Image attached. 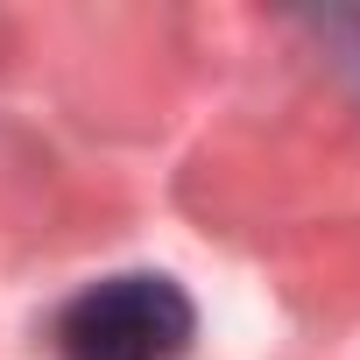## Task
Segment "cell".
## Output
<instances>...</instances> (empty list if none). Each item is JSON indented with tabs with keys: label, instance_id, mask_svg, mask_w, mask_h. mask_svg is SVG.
Instances as JSON below:
<instances>
[{
	"label": "cell",
	"instance_id": "6da1fadb",
	"mask_svg": "<svg viewBox=\"0 0 360 360\" xmlns=\"http://www.w3.org/2000/svg\"><path fill=\"white\" fill-rule=\"evenodd\" d=\"M198 339L191 290L162 269H120L71 290L50 318L57 360H184Z\"/></svg>",
	"mask_w": 360,
	"mask_h": 360
},
{
	"label": "cell",
	"instance_id": "7a4b0ae2",
	"mask_svg": "<svg viewBox=\"0 0 360 360\" xmlns=\"http://www.w3.org/2000/svg\"><path fill=\"white\" fill-rule=\"evenodd\" d=\"M304 29L332 50V71H346V78L360 85V15H311Z\"/></svg>",
	"mask_w": 360,
	"mask_h": 360
}]
</instances>
